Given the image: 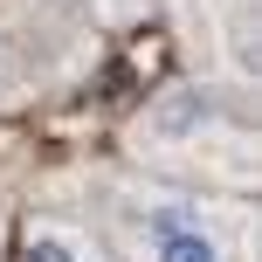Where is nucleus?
Segmentation results:
<instances>
[{
	"label": "nucleus",
	"instance_id": "1",
	"mask_svg": "<svg viewBox=\"0 0 262 262\" xmlns=\"http://www.w3.org/2000/svg\"><path fill=\"white\" fill-rule=\"evenodd\" d=\"M138 242L145 262H228V221L214 207H193V200H152L138 214Z\"/></svg>",
	"mask_w": 262,
	"mask_h": 262
},
{
	"label": "nucleus",
	"instance_id": "2",
	"mask_svg": "<svg viewBox=\"0 0 262 262\" xmlns=\"http://www.w3.org/2000/svg\"><path fill=\"white\" fill-rule=\"evenodd\" d=\"M207 131H221V104H214V90H166V97L138 118V145H152V152H180V145H200Z\"/></svg>",
	"mask_w": 262,
	"mask_h": 262
},
{
	"label": "nucleus",
	"instance_id": "3",
	"mask_svg": "<svg viewBox=\"0 0 262 262\" xmlns=\"http://www.w3.org/2000/svg\"><path fill=\"white\" fill-rule=\"evenodd\" d=\"M21 262H104L90 235H76L69 221H28L21 235Z\"/></svg>",
	"mask_w": 262,
	"mask_h": 262
}]
</instances>
